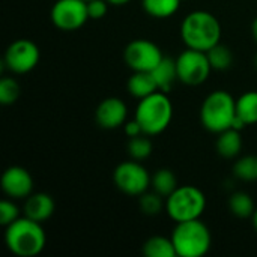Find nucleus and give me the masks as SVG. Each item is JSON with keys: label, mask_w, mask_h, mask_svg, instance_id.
<instances>
[{"label": "nucleus", "mask_w": 257, "mask_h": 257, "mask_svg": "<svg viewBox=\"0 0 257 257\" xmlns=\"http://www.w3.org/2000/svg\"><path fill=\"white\" fill-rule=\"evenodd\" d=\"M181 38L187 48L208 51L221 41V24L208 11L190 12L181 24Z\"/></svg>", "instance_id": "1"}, {"label": "nucleus", "mask_w": 257, "mask_h": 257, "mask_svg": "<svg viewBox=\"0 0 257 257\" xmlns=\"http://www.w3.org/2000/svg\"><path fill=\"white\" fill-rule=\"evenodd\" d=\"M5 242L8 250L18 257H35L42 253L47 244V236L42 223L20 217L6 226Z\"/></svg>", "instance_id": "2"}, {"label": "nucleus", "mask_w": 257, "mask_h": 257, "mask_svg": "<svg viewBox=\"0 0 257 257\" xmlns=\"http://www.w3.org/2000/svg\"><path fill=\"white\" fill-rule=\"evenodd\" d=\"M134 119L140 123L143 134L152 137L164 133L173 119V105L166 92L157 90L139 99Z\"/></svg>", "instance_id": "3"}, {"label": "nucleus", "mask_w": 257, "mask_h": 257, "mask_svg": "<svg viewBox=\"0 0 257 257\" xmlns=\"http://www.w3.org/2000/svg\"><path fill=\"white\" fill-rule=\"evenodd\" d=\"M236 117V99L226 90L209 93L200 107V122L205 130L220 134L232 128Z\"/></svg>", "instance_id": "4"}, {"label": "nucleus", "mask_w": 257, "mask_h": 257, "mask_svg": "<svg viewBox=\"0 0 257 257\" xmlns=\"http://www.w3.org/2000/svg\"><path fill=\"white\" fill-rule=\"evenodd\" d=\"M170 238L179 257L205 256L212 245L211 232L200 218L176 223Z\"/></svg>", "instance_id": "5"}, {"label": "nucleus", "mask_w": 257, "mask_h": 257, "mask_svg": "<svg viewBox=\"0 0 257 257\" xmlns=\"http://www.w3.org/2000/svg\"><path fill=\"white\" fill-rule=\"evenodd\" d=\"M205 209L206 196L194 185H179L166 199V212L175 223L197 220Z\"/></svg>", "instance_id": "6"}, {"label": "nucleus", "mask_w": 257, "mask_h": 257, "mask_svg": "<svg viewBox=\"0 0 257 257\" xmlns=\"http://www.w3.org/2000/svg\"><path fill=\"white\" fill-rule=\"evenodd\" d=\"M113 182L123 194L139 197L151 188V175L140 161L130 160L114 169Z\"/></svg>", "instance_id": "7"}, {"label": "nucleus", "mask_w": 257, "mask_h": 257, "mask_svg": "<svg viewBox=\"0 0 257 257\" xmlns=\"http://www.w3.org/2000/svg\"><path fill=\"white\" fill-rule=\"evenodd\" d=\"M178 78L187 86H199L205 83L212 71L208 54L205 51L187 48L176 57Z\"/></svg>", "instance_id": "8"}, {"label": "nucleus", "mask_w": 257, "mask_h": 257, "mask_svg": "<svg viewBox=\"0 0 257 257\" xmlns=\"http://www.w3.org/2000/svg\"><path fill=\"white\" fill-rule=\"evenodd\" d=\"M163 57L161 48L149 39H134L123 50V60L133 72H151Z\"/></svg>", "instance_id": "9"}, {"label": "nucleus", "mask_w": 257, "mask_h": 257, "mask_svg": "<svg viewBox=\"0 0 257 257\" xmlns=\"http://www.w3.org/2000/svg\"><path fill=\"white\" fill-rule=\"evenodd\" d=\"M51 23L62 32H74L81 29L87 20L86 0H56L50 12Z\"/></svg>", "instance_id": "10"}, {"label": "nucleus", "mask_w": 257, "mask_h": 257, "mask_svg": "<svg viewBox=\"0 0 257 257\" xmlns=\"http://www.w3.org/2000/svg\"><path fill=\"white\" fill-rule=\"evenodd\" d=\"M39 47L30 39L14 41L5 53V65L14 74H27L39 63Z\"/></svg>", "instance_id": "11"}, {"label": "nucleus", "mask_w": 257, "mask_h": 257, "mask_svg": "<svg viewBox=\"0 0 257 257\" xmlns=\"http://www.w3.org/2000/svg\"><path fill=\"white\" fill-rule=\"evenodd\" d=\"M2 190L12 200L27 199L33 193V178L24 167H8L2 175Z\"/></svg>", "instance_id": "12"}, {"label": "nucleus", "mask_w": 257, "mask_h": 257, "mask_svg": "<svg viewBox=\"0 0 257 257\" xmlns=\"http://www.w3.org/2000/svg\"><path fill=\"white\" fill-rule=\"evenodd\" d=\"M128 117L126 104L116 96H108L102 99L95 110V120L102 130H116L125 125Z\"/></svg>", "instance_id": "13"}, {"label": "nucleus", "mask_w": 257, "mask_h": 257, "mask_svg": "<svg viewBox=\"0 0 257 257\" xmlns=\"http://www.w3.org/2000/svg\"><path fill=\"white\" fill-rule=\"evenodd\" d=\"M56 203L47 193H32L24 202V215L38 223H45L54 214Z\"/></svg>", "instance_id": "14"}, {"label": "nucleus", "mask_w": 257, "mask_h": 257, "mask_svg": "<svg viewBox=\"0 0 257 257\" xmlns=\"http://www.w3.org/2000/svg\"><path fill=\"white\" fill-rule=\"evenodd\" d=\"M155 83L158 86V90L169 93L173 89V84L179 80L178 78V68H176V59L163 57V60L151 71Z\"/></svg>", "instance_id": "15"}, {"label": "nucleus", "mask_w": 257, "mask_h": 257, "mask_svg": "<svg viewBox=\"0 0 257 257\" xmlns=\"http://www.w3.org/2000/svg\"><path fill=\"white\" fill-rule=\"evenodd\" d=\"M217 136L218 137L215 142V149H217L220 157H223L226 160H232L241 154V149H242L241 131L229 128V130H226Z\"/></svg>", "instance_id": "16"}, {"label": "nucleus", "mask_w": 257, "mask_h": 257, "mask_svg": "<svg viewBox=\"0 0 257 257\" xmlns=\"http://www.w3.org/2000/svg\"><path fill=\"white\" fill-rule=\"evenodd\" d=\"M126 89H128L130 95H133L137 99H142V98H146V96L152 95L154 92H157L158 86L155 83V78H154L152 72L136 71L128 78Z\"/></svg>", "instance_id": "17"}, {"label": "nucleus", "mask_w": 257, "mask_h": 257, "mask_svg": "<svg viewBox=\"0 0 257 257\" xmlns=\"http://www.w3.org/2000/svg\"><path fill=\"white\" fill-rule=\"evenodd\" d=\"M176 175L169 169H158L154 175H151V190L158 193L163 197H169L178 188Z\"/></svg>", "instance_id": "18"}, {"label": "nucleus", "mask_w": 257, "mask_h": 257, "mask_svg": "<svg viewBox=\"0 0 257 257\" xmlns=\"http://www.w3.org/2000/svg\"><path fill=\"white\" fill-rule=\"evenodd\" d=\"M236 116L245 125L257 123V90H248L236 99Z\"/></svg>", "instance_id": "19"}, {"label": "nucleus", "mask_w": 257, "mask_h": 257, "mask_svg": "<svg viewBox=\"0 0 257 257\" xmlns=\"http://www.w3.org/2000/svg\"><path fill=\"white\" fill-rule=\"evenodd\" d=\"M142 253L146 257H176V250L172 238L166 236H152L149 238L142 248Z\"/></svg>", "instance_id": "20"}, {"label": "nucleus", "mask_w": 257, "mask_h": 257, "mask_svg": "<svg viewBox=\"0 0 257 257\" xmlns=\"http://www.w3.org/2000/svg\"><path fill=\"white\" fill-rule=\"evenodd\" d=\"M181 0H142L145 12L152 18H169L179 9Z\"/></svg>", "instance_id": "21"}, {"label": "nucleus", "mask_w": 257, "mask_h": 257, "mask_svg": "<svg viewBox=\"0 0 257 257\" xmlns=\"http://www.w3.org/2000/svg\"><path fill=\"white\" fill-rule=\"evenodd\" d=\"M229 211L238 218H251L256 206L248 193L236 191L229 197Z\"/></svg>", "instance_id": "22"}, {"label": "nucleus", "mask_w": 257, "mask_h": 257, "mask_svg": "<svg viewBox=\"0 0 257 257\" xmlns=\"http://www.w3.org/2000/svg\"><path fill=\"white\" fill-rule=\"evenodd\" d=\"M209 63L212 66V71H226L232 66L233 63V54L232 50L221 42L214 45L211 50L206 51Z\"/></svg>", "instance_id": "23"}, {"label": "nucleus", "mask_w": 257, "mask_h": 257, "mask_svg": "<svg viewBox=\"0 0 257 257\" xmlns=\"http://www.w3.org/2000/svg\"><path fill=\"white\" fill-rule=\"evenodd\" d=\"M233 175L236 179L244 182L257 181V155H245L235 161Z\"/></svg>", "instance_id": "24"}, {"label": "nucleus", "mask_w": 257, "mask_h": 257, "mask_svg": "<svg viewBox=\"0 0 257 257\" xmlns=\"http://www.w3.org/2000/svg\"><path fill=\"white\" fill-rule=\"evenodd\" d=\"M126 151L131 160L136 161H145L152 154V143L149 140V136L142 134L137 137H131L126 145Z\"/></svg>", "instance_id": "25"}, {"label": "nucleus", "mask_w": 257, "mask_h": 257, "mask_svg": "<svg viewBox=\"0 0 257 257\" xmlns=\"http://www.w3.org/2000/svg\"><path fill=\"white\" fill-rule=\"evenodd\" d=\"M163 199L164 197L155 191H146L139 196V208L146 215H157L163 209H166V202Z\"/></svg>", "instance_id": "26"}, {"label": "nucleus", "mask_w": 257, "mask_h": 257, "mask_svg": "<svg viewBox=\"0 0 257 257\" xmlns=\"http://www.w3.org/2000/svg\"><path fill=\"white\" fill-rule=\"evenodd\" d=\"M20 98V84L17 80L11 77H5L0 80V104L12 105Z\"/></svg>", "instance_id": "27"}, {"label": "nucleus", "mask_w": 257, "mask_h": 257, "mask_svg": "<svg viewBox=\"0 0 257 257\" xmlns=\"http://www.w3.org/2000/svg\"><path fill=\"white\" fill-rule=\"evenodd\" d=\"M20 218V209L14 203V200H2L0 202V224L2 226H9L15 220Z\"/></svg>", "instance_id": "28"}, {"label": "nucleus", "mask_w": 257, "mask_h": 257, "mask_svg": "<svg viewBox=\"0 0 257 257\" xmlns=\"http://www.w3.org/2000/svg\"><path fill=\"white\" fill-rule=\"evenodd\" d=\"M108 2L107 0H89L87 2V14L89 20H101L105 17L108 11Z\"/></svg>", "instance_id": "29"}, {"label": "nucleus", "mask_w": 257, "mask_h": 257, "mask_svg": "<svg viewBox=\"0 0 257 257\" xmlns=\"http://www.w3.org/2000/svg\"><path fill=\"white\" fill-rule=\"evenodd\" d=\"M123 130H125V134L128 136V139L137 137V136H142L143 134V130H142L140 123L136 119H133L130 122H125V128Z\"/></svg>", "instance_id": "30"}, {"label": "nucleus", "mask_w": 257, "mask_h": 257, "mask_svg": "<svg viewBox=\"0 0 257 257\" xmlns=\"http://www.w3.org/2000/svg\"><path fill=\"white\" fill-rule=\"evenodd\" d=\"M111 6H125V5H128L131 0H107Z\"/></svg>", "instance_id": "31"}, {"label": "nucleus", "mask_w": 257, "mask_h": 257, "mask_svg": "<svg viewBox=\"0 0 257 257\" xmlns=\"http://www.w3.org/2000/svg\"><path fill=\"white\" fill-rule=\"evenodd\" d=\"M251 35H253L254 41H256V42H257V17H256V18H254L253 24H251Z\"/></svg>", "instance_id": "32"}, {"label": "nucleus", "mask_w": 257, "mask_h": 257, "mask_svg": "<svg viewBox=\"0 0 257 257\" xmlns=\"http://www.w3.org/2000/svg\"><path fill=\"white\" fill-rule=\"evenodd\" d=\"M251 220H253V227L256 229L257 232V208L256 211H254V214H253V217H251Z\"/></svg>", "instance_id": "33"}, {"label": "nucleus", "mask_w": 257, "mask_h": 257, "mask_svg": "<svg viewBox=\"0 0 257 257\" xmlns=\"http://www.w3.org/2000/svg\"><path fill=\"white\" fill-rule=\"evenodd\" d=\"M254 66H256V69H257V53H256V56H254Z\"/></svg>", "instance_id": "34"}, {"label": "nucleus", "mask_w": 257, "mask_h": 257, "mask_svg": "<svg viewBox=\"0 0 257 257\" xmlns=\"http://www.w3.org/2000/svg\"><path fill=\"white\" fill-rule=\"evenodd\" d=\"M181 2H184V0H181Z\"/></svg>", "instance_id": "35"}, {"label": "nucleus", "mask_w": 257, "mask_h": 257, "mask_svg": "<svg viewBox=\"0 0 257 257\" xmlns=\"http://www.w3.org/2000/svg\"><path fill=\"white\" fill-rule=\"evenodd\" d=\"M86 2H89V0H86Z\"/></svg>", "instance_id": "36"}]
</instances>
